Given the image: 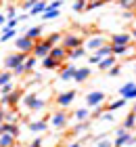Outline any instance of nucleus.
Segmentation results:
<instances>
[{
    "label": "nucleus",
    "instance_id": "nucleus-58",
    "mask_svg": "<svg viewBox=\"0 0 136 147\" xmlns=\"http://www.w3.org/2000/svg\"><path fill=\"white\" fill-rule=\"evenodd\" d=\"M134 147H136V145H134Z\"/></svg>",
    "mask_w": 136,
    "mask_h": 147
},
{
    "label": "nucleus",
    "instance_id": "nucleus-46",
    "mask_svg": "<svg viewBox=\"0 0 136 147\" xmlns=\"http://www.w3.org/2000/svg\"><path fill=\"white\" fill-rule=\"evenodd\" d=\"M6 19H13V17H17V6H9L6 9V15H4Z\"/></svg>",
    "mask_w": 136,
    "mask_h": 147
},
{
    "label": "nucleus",
    "instance_id": "nucleus-43",
    "mask_svg": "<svg viewBox=\"0 0 136 147\" xmlns=\"http://www.w3.org/2000/svg\"><path fill=\"white\" fill-rule=\"evenodd\" d=\"M63 4V0H52V2H48V6H46V11H59V6Z\"/></svg>",
    "mask_w": 136,
    "mask_h": 147
},
{
    "label": "nucleus",
    "instance_id": "nucleus-7",
    "mask_svg": "<svg viewBox=\"0 0 136 147\" xmlns=\"http://www.w3.org/2000/svg\"><path fill=\"white\" fill-rule=\"evenodd\" d=\"M33 40H29L27 36H19V38H15V51H19V53H27V55H31V51H33Z\"/></svg>",
    "mask_w": 136,
    "mask_h": 147
},
{
    "label": "nucleus",
    "instance_id": "nucleus-4",
    "mask_svg": "<svg viewBox=\"0 0 136 147\" xmlns=\"http://www.w3.org/2000/svg\"><path fill=\"white\" fill-rule=\"evenodd\" d=\"M105 99H107L105 90H90L84 101H86V107H98V105L105 103Z\"/></svg>",
    "mask_w": 136,
    "mask_h": 147
},
{
    "label": "nucleus",
    "instance_id": "nucleus-12",
    "mask_svg": "<svg viewBox=\"0 0 136 147\" xmlns=\"http://www.w3.org/2000/svg\"><path fill=\"white\" fill-rule=\"evenodd\" d=\"M103 44H107V40H105V36H92V38H88V40H84V46H86V51H96V49H100Z\"/></svg>",
    "mask_w": 136,
    "mask_h": 147
},
{
    "label": "nucleus",
    "instance_id": "nucleus-45",
    "mask_svg": "<svg viewBox=\"0 0 136 147\" xmlns=\"http://www.w3.org/2000/svg\"><path fill=\"white\" fill-rule=\"evenodd\" d=\"M119 71H121V67H119V65H113V67H109V69H107V74H109L111 78L119 76Z\"/></svg>",
    "mask_w": 136,
    "mask_h": 147
},
{
    "label": "nucleus",
    "instance_id": "nucleus-9",
    "mask_svg": "<svg viewBox=\"0 0 136 147\" xmlns=\"http://www.w3.org/2000/svg\"><path fill=\"white\" fill-rule=\"evenodd\" d=\"M117 92H119L121 99H126V101H136V82H126Z\"/></svg>",
    "mask_w": 136,
    "mask_h": 147
},
{
    "label": "nucleus",
    "instance_id": "nucleus-34",
    "mask_svg": "<svg viewBox=\"0 0 136 147\" xmlns=\"http://www.w3.org/2000/svg\"><path fill=\"white\" fill-rule=\"evenodd\" d=\"M103 4H105V0H88L84 11H94V9H98V6H103Z\"/></svg>",
    "mask_w": 136,
    "mask_h": 147
},
{
    "label": "nucleus",
    "instance_id": "nucleus-37",
    "mask_svg": "<svg viewBox=\"0 0 136 147\" xmlns=\"http://www.w3.org/2000/svg\"><path fill=\"white\" fill-rule=\"evenodd\" d=\"M86 2H88V0H76V2H73V6H71L73 13H82V11L86 9Z\"/></svg>",
    "mask_w": 136,
    "mask_h": 147
},
{
    "label": "nucleus",
    "instance_id": "nucleus-10",
    "mask_svg": "<svg viewBox=\"0 0 136 147\" xmlns=\"http://www.w3.org/2000/svg\"><path fill=\"white\" fill-rule=\"evenodd\" d=\"M124 145H136V135H132L130 130H126L124 135H117L113 141V147H124Z\"/></svg>",
    "mask_w": 136,
    "mask_h": 147
},
{
    "label": "nucleus",
    "instance_id": "nucleus-24",
    "mask_svg": "<svg viewBox=\"0 0 136 147\" xmlns=\"http://www.w3.org/2000/svg\"><path fill=\"white\" fill-rule=\"evenodd\" d=\"M21 101H23V105H25L27 109H31V105L38 101V90H33V92H27V95H23V99H21Z\"/></svg>",
    "mask_w": 136,
    "mask_h": 147
},
{
    "label": "nucleus",
    "instance_id": "nucleus-38",
    "mask_svg": "<svg viewBox=\"0 0 136 147\" xmlns=\"http://www.w3.org/2000/svg\"><path fill=\"white\" fill-rule=\"evenodd\" d=\"M59 15H61L59 11H44V13H42V19H46V21H52V19H57Z\"/></svg>",
    "mask_w": 136,
    "mask_h": 147
},
{
    "label": "nucleus",
    "instance_id": "nucleus-6",
    "mask_svg": "<svg viewBox=\"0 0 136 147\" xmlns=\"http://www.w3.org/2000/svg\"><path fill=\"white\" fill-rule=\"evenodd\" d=\"M61 46L65 51H71V49H78V46H84V40L78 34H65L63 40H61Z\"/></svg>",
    "mask_w": 136,
    "mask_h": 147
},
{
    "label": "nucleus",
    "instance_id": "nucleus-35",
    "mask_svg": "<svg viewBox=\"0 0 136 147\" xmlns=\"http://www.w3.org/2000/svg\"><path fill=\"white\" fill-rule=\"evenodd\" d=\"M19 21H21V19H19V17H13V19H6V23L2 25V30H15Z\"/></svg>",
    "mask_w": 136,
    "mask_h": 147
},
{
    "label": "nucleus",
    "instance_id": "nucleus-25",
    "mask_svg": "<svg viewBox=\"0 0 136 147\" xmlns=\"http://www.w3.org/2000/svg\"><path fill=\"white\" fill-rule=\"evenodd\" d=\"M76 120L78 122H86V120H90V107H80V109H76Z\"/></svg>",
    "mask_w": 136,
    "mask_h": 147
},
{
    "label": "nucleus",
    "instance_id": "nucleus-30",
    "mask_svg": "<svg viewBox=\"0 0 136 147\" xmlns=\"http://www.w3.org/2000/svg\"><path fill=\"white\" fill-rule=\"evenodd\" d=\"M4 132H9L13 137H19V124L17 122H4Z\"/></svg>",
    "mask_w": 136,
    "mask_h": 147
},
{
    "label": "nucleus",
    "instance_id": "nucleus-54",
    "mask_svg": "<svg viewBox=\"0 0 136 147\" xmlns=\"http://www.w3.org/2000/svg\"><path fill=\"white\" fill-rule=\"evenodd\" d=\"M67 147H82V143H80V141H73V143H69Z\"/></svg>",
    "mask_w": 136,
    "mask_h": 147
},
{
    "label": "nucleus",
    "instance_id": "nucleus-21",
    "mask_svg": "<svg viewBox=\"0 0 136 147\" xmlns=\"http://www.w3.org/2000/svg\"><path fill=\"white\" fill-rule=\"evenodd\" d=\"M82 57H86V46H78V49L67 51V59H71V61H76V59H82Z\"/></svg>",
    "mask_w": 136,
    "mask_h": 147
},
{
    "label": "nucleus",
    "instance_id": "nucleus-3",
    "mask_svg": "<svg viewBox=\"0 0 136 147\" xmlns=\"http://www.w3.org/2000/svg\"><path fill=\"white\" fill-rule=\"evenodd\" d=\"M25 59H27V53H19V51H15V53H11V55L4 57V67L13 71L17 65H21Z\"/></svg>",
    "mask_w": 136,
    "mask_h": 147
},
{
    "label": "nucleus",
    "instance_id": "nucleus-40",
    "mask_svg": "<svg viewBox=\"0 0 136 147\" xmlns=\"http://www.w3.org/2000/svg\"><path fill=\"white\" fill-rule=\"evenodd\" d=\"M44 107H46V101H44V99H40V97H38V101L31 105V111H40V109H44Z\"/></svg>",
    "mask_w": 136,
    "mask_h": 147
},
{
    "label": "nucleus",
    "instance_id": "nucleus-48",
    "mask_svg": "<svg viewBox=\"0 0 136 147\" xmlns=\"http://www.w3.org/2000/svg\"><path fill=\"white\" fill-rule=\"evenodd\" d=\"M124 21H130V19H134V11H124Z\"/></svg>",
    "mask_w": 136,
    "mask_h": 147
},
{
    "label": "nucleus",
    "instance_id": "nucleus-51",
    "mask_svg": "<svg viewBox=\"0 0 136 147\" xmlns=\"http://www.w3.org/2000/svg\"><path fill=\"white\" fill-rule=\"evenodd\" d=\"M4 113H6V107H2V105H0V124L4 122Z\"/></svg>",
    "mask_w": 136,
    "mask_h": 147
},
{
    "label": "nucleus",
    "instance_id": "nucleus-11",
    "mask_svg": "<svg viewBox=\"0 0 136 147\" xmlns=\"http://www.w3.org/2000/svg\"><path fill=\"white\" fill-rule=\"evenodd\" d=\"M76 101V90H65V92H59L57 95V105L59 107H69V105Z\"/></svg>",
    "mask_w": 136,
    "mask_h": 147
},
{
    "label": "nucleus",
    "instance_id": "nucleus-14",
    "mask_svg": "<svg viewBox=\"0 0 136 147\" xmlns=\"http://www.w3.org/2000/svg\"><path fill=\"white\" fill-rule=\"evenodd\" d=\"M73 74H76V65H61L59 67V80H73Z\"/></svg>",
    "mask_w": 136,
    "mask_h": 147
},
{
    "label": "nucleus",
    "instance_id": "nucleus-49",
    "mask_svg": "<svg viewBox=\"0 0 136 147\" xmlns=\"http://www.w3.org/2000/svg\"><path fill=\"white\" fill-rule=\"evenodd\" d=\"M42 141H44V139H40V137H38V139H33V141L29 143V147H42Z\"/></svg>",
    "mask_w": 136,
    "mask_h": 147
},
{
    "label": "nucleus",
    "instance_id": "nucleus-53",
    "mask_svg": "<svg viewBox=\"0 0 136 147\" xmlns=\"http://www.w3.org/2000/svg\"><path fill=\"white\" fill-rule=\"evenodd\" d=\"M4 23H6V17L2 15V13H0V28H2V25H4Z\"/></svg>",
    "mask_w": 136,
    "mask_h": 147
},
{
    "label": "nucleus",
    "instance_id": "nucleus-15",
    "mask_svg": "<svg viewBox=\"0 0 136 147\" xmlns=\"http://www.w3.org/2000/svg\"><path fill=\"white\" fill-rule=\"evenodd\" d=\"M48 57H52V59H57L59 63H63L65 59H67V51L63 49L61 44H54L52 49H50V53H48Z\"/></svg>",
    "mask_w": 136,
    "mask_h": 147
},
{
    "label": "nucleus",
    "instance_id": "nucleus-39",
    "mask_svg": "<svg viewBox=\"0 0 136 147\" xmlns=\"http://www.w3.org/2000/svg\"><path fill=\"white\" fill-rule=\"evenodd\" d=\"M17 118H19V116H17L15 109H9V111L4 113V122H17Z\"/></svg>",
    "mask_w": 136,
    "mask_h": 147
},
{
    "label": "nucleus",
    "instance_id": "nucleus-36",
    "mask_svg": "<svg viewBox=\"0 0 136 147\" xmlns=\"http://www.w3.org/2000/svg\"><path fill=\"white\" fill-rule=\"evenodd\" d=\"M11 38H15V30H2V34H0V42H9Z\"/></svg>",
    "mask_w": 136,
    "mask_h": 147
},
{
    "label": "nucleus",
    "instance_id": "nucleus-5",
    "mask_svg": "<svg viewBox=\"0 0 136 147\" xmlns=\"http://www.w3.org/2000/svg\"><path fill=\"white\" fill-rule=\"evenodd\" d=\"M67 122H69V113H67L63 107H61L59 111H54V113H52V118H50V126H52V128H57V130L65 128Z\"/></svg>",
    "mask_w": 136,
    "mask_h": 147
},
{
    "label": "nucleus",
    "instance_id": "nucleus-17",
    "mask_svg": "<svg viewBox=\"0 0 136 147\" xmlns=\"http://www.w3.org/2000/svg\"><path fill=\"white\" fill-rule=\"evenodd\" d=\"M90 67H86V65H84V67H76V74H73V80H76V82H86V80L88 78H90Z\"/></svg>",
    "mask_w": 136,
    "mask_h": 147
},
{
    "label": "nucleus",
    "instance_id": "nucleus-23",
    "mask_svg": "<svg viewBox=\"0 0 136 147\" xmlns=\"http://www.w3.org/2000/svg\"><path fill=\"white\" fill-rule=\"evenodd\" d=\"M96 65H98V69L107 71L109 67H113V65H115V55H109V57H105V59H100Z\"/></svg>",
    "mask_w": 136,
    "mask_h": 147
},
{
    "label": "nucleus",
    "instance_id": "nucleus-44",
    "mask_svg": "<svg viewBox=\"0 0 136 147\" xmlns=\"http://www.w3.org/2000/svg\"><path fill=\"white\" fill-rule=\"evenodd\" d=\"M96 147H113V141H109V139H96Z\"/></svg>",
    "mask_w": 136,
    "mask_h": 147
},
{
    "label": "nucleus",
    "instance_id": "nucleus-28",
    "mask_svg": "<svg viewBox=\"0 0 136 147\" xmlns=\"http://www.w3.org/2000/svg\"><path fill=\"white\" fill-rule=\"evenodd\" d=\"M36 65H38V57H31V55H27V59L23 61L25 74H27V71H33V69H36Z\"/></svg>",
    "mask_w": 136,
    "mask_h": 147
},
{
    "label": "nucleus",
    "instance_id": "nucleus-41",
    "mask_svg": "<svg viewBox=\"0 0 136 147\" xmlns=\"http://www.w3.org/2000/svg\"><path fill=\"white\" fill-rule=\"evenodd\" d=\"M48 40H50L52 44H61V40H63V34H61V32H54V34L48 36Z\"/></svg>",
    "mask_w": 136,
    "mask_h": 147
},
{
    "label": "nucleus",
    "instance_id": "nucleus-1",
    "mask_svg": "<svg viewBox=\"0 0 136 147\" xmlns=\"http://www.w3.org/2000/svg\"><path fill=\"white\" fill-rule=\"evenodd\" d=\"M52 42L48 38H40V40H36V44H33V51H31V55L33 57H38V59H42V57H46L50 53V49H52Z\"/></svg>",
    "mask_w": 136,
    "mask_h": 147
},
{
    "label": "nucleus",
    "instance_id": "nucleus-50",
    "mask_svg": "<svg viewBox=\"0 0 136 147\" xmlns=\"http://www.w3.org/2000/svg\"><path fill=\"white\" fill-rule=\"evenodd\" d=\"M36 2H38V0H25V2H23V9H27V11H29V9H31V6L36 4Z\"/></svg>",
    "mask_w": 136,
    "mask_h": 147
},
{
    "label": "nucleus",
    "instance_id": "nucleus-22",
    "mask_svg": "<svg viewBox=\"0 0 136 147\" xmlns=\"http://www.w3.org/2000/svg\"><path fill=\"white\" fill-rule=\"evenodd\" d=\"M126 105V99H115V101H111V103H107V105H103L105 107V111H117V109H121Z\"/></svg>",
    "mask_w": 136,
    "mask_h": 147
},
{
    "label": "nucleus",
    "instance_id": "nucleus-16",
    "mask_svg": "<svg viewBox=\"0 0 136 147\" xmlns=\"http://www.w3.org/2000/svg\"><path fill=\"white\" fill-rule=\"evenodd\" d=\"M27 128H29V132L40 135V132H46V130H48V122H46V120H36V122H29V124H27Z\"/></svg>",
    "mask_w": 136,
    "mask_h": 147
},
{
    "label": "nucleus",
    "instance_id": "nucleus-56",
    "mask_svg": "<svg viewBox=\"0 0 136 147\" xmlns=\"http://www.w3.org/2000/svg\"><path fill=\"white\" fill-rule=\"evenodd\" d=\"M2 132H4V122L0 124V135H2Z\"/></svg>",
    "mask_w": 136,
    "mask_h": 147
},
{
    "label": "nucleus",
    "instance_id": "nucleus-26",
    "mask_svg": "<svg viewBox=\"0 0 136 147\" xmlns=\"http://www.w3.org/2000/svg\"><path fill=\"white\" fill-rule=\"evenodd\" d=\"M88 128H90V122L86 120V122H78V124H73V126H71V132H73V135H82V132H86Z\"/></svg>",
    "mask_w": 136,
    "mask_h": 147
},
{
    "label": "nucleus",
    "instance_id": "nucleus-31",
    "mask_svg": "<svg viewBox=\"0 0 136 147\" xmlns=\"http://www.w3.org/2000/svg\"><path fill=\"white\" fill-rule=\"evenodd\" d=\"M130 51H132L130 44H126V46H111V53L115 57H121V55H126V53H130Z\"/></svg>",
    "mask_w": 136,
    "mask_h": 147
},
{
    "label": "nucleus",
    "instance_id": "nucleus-32",
    "mask_svg": "<svg viewBox=\"0 0 136 147\" xmlns=\"http://www.w3.org/2000/svg\"><path fill=\"white\" fill-rule=\"evenodd\" d=\"M9 82H13V71L11 69L0 71V86H4V84H9Z\"/></svg>",
    "mask_w": 136,
    "mask_h": 147
},
{
    "label": "nucleus",
    "instance_id": "nucleus-20",
    "mask_svg": "<svg viewBox=\"0 0 136 147\" xmlns=\"http://www.w3.org/2000/svg\"><path fill=\"white\" fill-rule=\"evenodd\" d=\"M40 61H42V67H44V69H59L61 65H63V63H59L57 59L48 57V55H46V57H42V59H40Z\"/></svg>",
    "mask_w": 136,
    "mask_h": 147
},
{
    "label": "nucleus",
    "instance_id": "nucleus-33",
    "mask_svg": "<svg viewBox=\"0 0 136 147\" xmlns=\"http://www.w3.org/2000/svg\"><path fill=\"white\" fill-rule=\"evenodd\" d=\"M117 4L124 11H134L136 9V0H117Z\"/></svg>",
    "mask_w": 136,
    "mask_h": 147
},
{
    "label": "nucleus",
    "instance_id": "nucleus-8",
    "mask_svg": "<svg viewBox=\"0 0 136 147\" xmlns=\"http://www.w3.org/2000/svg\"><path fill=\"white\" fill-rule=\"evenodd\" d=\"M109 55H113V53H111V44L107 42V44H103V46H100V49H96V51H92V55L88 57V61L96 65V63L100 61V59H105V57H109Z\"/></svg>",
    "mask_w": 136,
    "mask_h": 147
},
{
    "label": "nucleus",
    "instance_id": "nucleus-47",
    "mask_svg": "<svg viewBox=\"0 0 136 147\" xmlns=\"http://www.w3.org/2000/svg\"><path fill=\"white\" fill-rule=\"evenodd\" d=\"M98 120H103V122H113V111H105Z\"/></svg>",
    "mask_w": 136,
    "mask_h": 147
},
{
    "label": "nucleus",
    "instance_id": "nucleus-29",
    "mask_svg": "<svg viewBox=\"0 0 136 147\" xmlns=\"http://www.w3.org/2000/svg\"><path fill=\"white\" fill-rule=\"evenodd\" d=\"M121 126H124V128L126 130H130L132 132V128H134V126H136V113H128V116H126V120H124V124H121Z\"/></svg>",
    "mask_w": 136,
    "mask_h": 147
},
{
    "label": "nucleus",
    "instance_id": "nucleus-42",
    "mask_svg": "<svg viewBox=\"0 0 136 147\" xmlns=\"http://www.w3.org/2000/svg\"><path fill=\"white\" fill-rule=\"evenodd\" d=\"M13 90V82H9V84H4V86H0V97H6L9 92Z\"/></svg>",
    "mask_w": 136,
    "mask_h": 147
},
{
    "label": "nucleus",
    "instance_id": "nucleus-57",
    "mask_svg": "<svg viewBox=\"0 0 136 147\" xmlns=\"http://www.w3.org/2000/svg\"><path fill=\"white\" fill-rule=\"evenodd\" d=\"M132 113H136V101H134V105H132Z\"/></svg>",
    "mask_w": 136,
    "mask_h": 147
},
{
    "label": "nucleus",
    "instance_id": "nucleus-55",
    "mask_svg": "<svg viewBox=\"0 0 136 147\" xmlns=\"http://www.w3.org/2000/svg\"><path fill=\"white\" fill-rule=\"evenodd\" d=\"M130 36H132V38H134V40H136V28H134V30H132V34H130Z\"/></svg>",
    "mask_w": 136,
    "mask_h": 147
},
{
    "label": "nucleus",
    "instance_id": "nucleus-27",
    "mask_svg": "<svg viewBox=\"0 0 136 147\" xmlns=\"http://www.w3.org/2000/svg\"><path fill=\"white\" fill-rule=\"evenodd\" d=\"M13 145H15V137L9 132H2L0 135V147H13Z\"/></svg>",
    "mask_w": 136,
    "mask_h": 147
},
{
    "label": "nucleus",
    "instance_id": "nucleus-18",
    "mask_svg": "<svg viewBox=\"0 0 136 147\" xmlns=\"http://www.w3.org/2000/svg\"><path fill=\"white\" fill-rule=\"evenodd\" d=\"M46 6H48V2H46V0H38V2H36V4H33L31 9H29V13H27V15H31V17L42 15V13L46 11Z\"/></svg>",
    "mask_w": 136,
    "mask_h": 147
},
{
    "label": "nucleus",
    "instance_id": "nucleus-52",
    "mask_svg": "<svg viewBox=\"0 0 136 147\" xmlns=\"http://www.w3.org/2000/svg\"><path fill=\"white\" fill-rule=\"evenodd\" d=\"M124 132H126L124 126H117V128H115V137H117V135H124Z\"/></svg>",
    "mask_w": 136,
    "mask_h": 147
},
{
    "label": "nucleus",
    "instance_id": "nucleus-19",
    "mask_svg": "<svg viewBox=\"0 0 136 147\" xmlns=\"http://www.w3.org/2000/svg\"><path fill=\"white\" fill-rule=\"evenodd\" d=\"M23 36H27L29 40H33V42H36V40H40V36H42V25H33V28H27Z\"/></svg>",
    "mask_w": 136,
    "mask_h": 147
},
{
    "label": "nucleus",
    "instance_id": "nucleus-2",
    "mask_svg": "<svg viewBox=\"0 0 136 147\" xmlns=\"http://www.w3.org/2000/svg\"><path fill=\"white\" fill-rule=\"evenodd\" d=\"M23 95L25 92L21 88H15V90H11L6 97H0V105H2V107H17V103L23 99Z\"/></svg>",
    "mask_w": 136,
    "mask_h": 147
},
{
    "label": "nucleus",
    "instance_id": "nucleus-13",
    "mask_svg": "<svg viewBox=\"0 0 136 147\" xmlns=\"http://www.w3.org/2000/svg\"><path fill=\"white\" fill-rule=\"evenodd\" d=\"M130 42H132V36L130 34H113L109 44H111V46H126Z\"/></svg>",
    "mask_w": 136,
    "mask_h": 147
}]
</instances>
